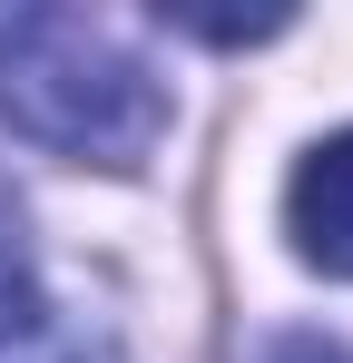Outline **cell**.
Segmentation results:
<instances>
[{
  "label": "cell",
  "mask_w": 353,
  "mask_h": 363,
  "mask_svg": "<svg viewBox=\"0 0 353 363\" xmlns=\"http://www.w3.org/2000/svg\"><path fill=\"white\" fill-rule=\"evenodd\" d=\"M0 118L30 147L79 167H138L167 128L157 69L128 50L118 20L89 10H0Z\"/></svg>",
  "instance_id": "1"
},
{
  "label": "cell",
  "mask_w": 353,
  "mask_h": 363,
  "mask_svg": "<svg viewBox=\"0 0 353 363\" xmlns=\"http://www.w3.org/2000/svg\"><path fill=\"white\" fill-rule=\"evenodd\" d=\"M285 226L304 245V265H324V275H353V128L344 138H324L285 186Z\"/></svg>",
  "instance_id": "2"
},
{
  "label": "cell",
  "mask_w": 353,
  "mask_h": 363,
  "mask_svg": "<svg viewBox=\"0 0 353 363\" xmlns=\"http://www.w3.org/2000/svg\"><path fill=\"white\" fill-rule=\"evenodd\" d=\"M40 285H30V255H20V216H10V196H0V314L10 304H30Z\"/></svg>",
  "instance_id": "3"
},
{
  "label": "cell",
  "mask_w": 353,
  "mask_h": 363,
  "mask_svg": "<svg viewBox=\"0 0 353 363\" xmlns=\"http://www.w3.org/2000/svg\"><path fill=\"white\" fill-rule=\"evenodd\" d=\"M275 363H353V354H334V344H285Z\"/></svg>",
  "instance_id": "4"
}]
</instances>
